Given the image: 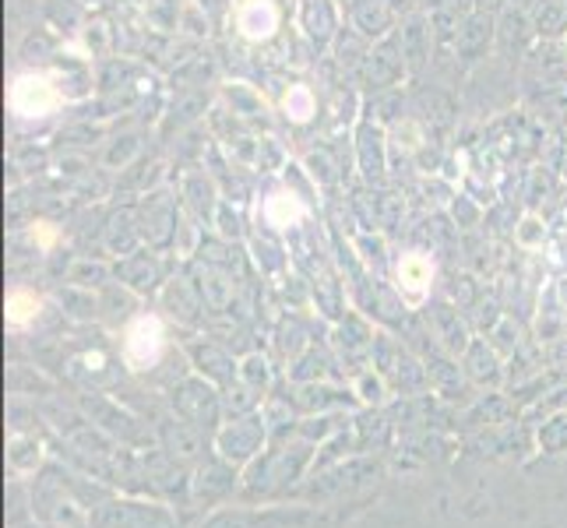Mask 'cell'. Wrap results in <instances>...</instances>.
<instances>
[{
	"instance_id": "6da1fadb",
	"label": "cell",
	"mask_w": 567,
	"mask_h": 528,
	"mask_svg": "<svg viewBox=\"0 0 567 528\" xmlns=\"http://www.w3.org/2000/svg\"><path fill=\"white\" fill-rule=\"evenodd\" d=\"M494 22H491V14H473V18H465L462 22V29H458V50L473 61V56L491 43V29Z\"/></svg>"
},
{
	"instance_id": "7a4b0ae2",
	"label": "cell",
	"mask_w": 567,
	"mask_h": 528,
	"mask_svg": "<svg viewBox=\"0 0 567 528\" xmlns=\"http://www.w3.org/2000/svg\"><path fill=\"white\" fill-rule=\"evenodd\" d=\"M564 25H567L564 0H539V8H536V29L543 35H560Z\"/></svg>"
}]
</instances>
